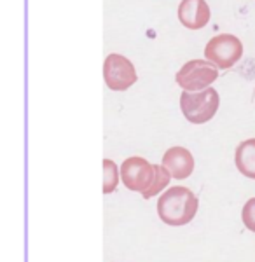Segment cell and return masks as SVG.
Returning <instances> with one entry per match:
<instances>
[{
  "instance_id": "1",
  "label": "cell",
  "mask_w": 255,
  "mask_h": 262,
  "mask_svg": "<svg viewBox=\"0 0 255 262\" xmlns=\"http://www.w3.org/2000/svg\"><path fill=\"white\" fill-rule=\"evenodd\" d=\"M198 198L187 187L177 185L169 187L157 201V215L164 224L173 227L185 226L196 217L198 213Z\"/></svg>"
},
{
  "instance_id": "2",
  "label": "cell",
  "mask_w": 255,
  "mask_h": 262,
  "mask_svg": "<svg viewBox=\"0 0 255 262\" xmlns=\"http://www.w3.org/2000/svg\"><path fill=\"white\" fill-rule=\"evenodd\" d=\"M220 96L211 88L201 91H184L180 95V108L184 117L193 124L208 122L219 111Z\"/></svg>"
},
{
  "instance_id": "3",
  "label": "cell",
  "mask_w": 255,
  "mask_h": 262,
  "mask_svg": "<svg viewBox=\"0 0 255 262\" xmlns=\"http://www.w3.org/2000/svg\"><path fill=\"white\" fill-rule=\"evenodd\" d=\"M205 56L217 69H231L243 56V44L231 33H220V35L210 39V42L206 44Z\"/></svg>"
},
{
  "instance_id": "4",
  "label": "cell",
  "mask_w": 255,
  "mask_h": 262,
  "mask_svg": "<svg viewBox=\"0 0 255 262\" xmlns=\"http://www.w3.org/2000/svg\"><path fill=\"white\" fill-rule=\"evenodd\" d=\"M217 77H219V70L211 61L190 60L177 72L175 81L185 91H201L217 81Z\"/></svg>"
},
{
  "instance_id": "5",
  "label": "cell",
  "mask_w": 255,
  "mask_h": 262,
  "mask_svg": "<svg viewBox=\"0 0 255 262\" xmlns=\"http://www.w3.org/2000/svg\"><path fill=\"white\" fill-rule=\"evenodd\" d=\"M103 77L105 84L112 91H126L137 82L138 75L135 65L122 54H109L103 63Z\"/></svg>"
},
{
  "instance_id": "6",
  "label": "cell",
  "mask_w": 255,
  "mask_h": 262,
  "mask_svg": "<svg viewBox=\"0 0 255 262\" xmlns=\"http://www.w3.org/2000/svg\"><path fill=\"white\" fill-rule=\"evenodd\" d=\"M122 182L130 191L145 192L151 189L156 177V166L143 158H130L121 166Z\"/></svg>"
},
{
  "instance_id": "7",
  "label": "cell",
  "mask_w": 255,
  "mask_h": 262,
  "mask_svg": "<svg viewBox=\"0 0 255 262\" xmlns=\"http://www.w3.org/2000/svg\"><path fill=\"white\" fill-rule=\"evenodd\" d=\"M210 6L206 0H182L178 6V19L189 30H201L210 21Z\"/></svg>"
},
{
  "instance_id": "8",
  "label": "cell",
  "mask_w": 255,
  "mask_h": 262,
  "mask_svg": "<svg viewBox=\"0 0 255 262\" xmlns=\"http://www.w3.org/2000/svg\"><path fill=\"white\" fill-rule=\"evenodd\" d=\"M161 166L166 170L172 179H187L194 171V158L184 147H172L164 152Z\"/></svg>"
},
{
  "instance_id": "9",
  "label": "cell",
  "mask_w": 255,
  "mask_h": 262,
  "mask_svg": "<svg viewBox=\"0 0 255 262\" xmlns=\"http://www.w3.org/2000/svg\"><path fill=\"white\" fill-rule=\"evenodd\" d=\"M236 168L241 175L255 180V138L245 140L238 145L235 154Z\"/></svg>"
},
{
  "instance_id": "10",
  "label": "cell",
  "mask_w": 255,
  "mask_h": 262,
  "mask_svg": "<svg viewBox=\"0 0 255 262\" xmlns=\"http://www.w3.org/2000/svg\"><path fill=\"white\" fill-rule=\"evenodd\" d=\"M156 166V164H154ZM169 179H172V175L164 170L163 166H156V177H154V182H152V185H151V189L148 191H145L142 194L145 200H151V198H154L156 194H159L161 191H163L164 187H168V184H169Z\"/></svg>"
},
{
  "instance_id": "11",
  "label": "cell",
  "mask_w": 255,
  "mask_h": 262,
  "mask_svg": "<svg viewBox=\"0 0 255 262\" xmlns=\"http://www.w3.org/2000/svg\"><path fill=\"white\" fill-rule=\"evenodd\" d=\"M119 182V170L117 164L110 159H103V192L110 194L116 191Z\"/></svg>"
},
{
  "instance_id": "12",
  "label": "cell",
  "mask_w": 255,
  "mask_h": 262,
  "mask_svg": "<svg viewBox=\"0 0 255 262\" xmlns=\"http://www.w3.org/2000/svg\"><path fill=\"white\" fill-rule=\"evenodd\" d=\"M241 219H243V224L246 229H250L255 232V198L248 200L243 206V212H241Z\"/></svg>"
}]
</instances>
